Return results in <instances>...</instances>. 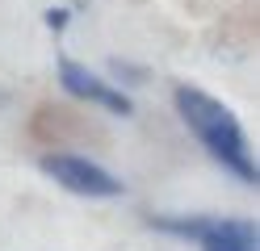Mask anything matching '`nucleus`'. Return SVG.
I'll return each mask as SVG.
<instances>
[{"mask_svg": "<svg viewBox=\"0 0 260 251\" xmlns=\"http://www.w3.org/2000/svg\"><path fill=\"white\" fill-rule=\"evenodd\" d=\"M176 113H181V122L193 130V138L210 151V159L222 163L235 180L256 184V159H252L248 134H243L239 117L226 109L222 100H214L202 88L181 84V88H176Z\"/></svg>", "mask_w": 260, "mask_h": 251, "instance_id": "1", "label": "nucleus"}, {"mask_svg": "<svg viewBox=\"0 0 260 251\" xmlns=\"http://www.w3.org/2000/svg\"><path fill=\"white\" fill-rule=\"evenodd\" d=\"M155 230L193 239L202 251H260L256 222L248 218H151Z\"/></svg>", "mask_w": 260, "mask_h": 251, "instance_id": "2", "label": "nucleus"}, {"mask_svg": "<svg viewBox=\"0 0 260 251\" xmlns=\"http://www.w3.org/2000/svg\"><path fill=\"white\" fill-rule=\"evenodd\" d=\"M42 172L51 176L59 189H68L76 197H122V180L109 172V167L92 163L84 155H72V151H55V155H42Z\"/></svg>", "mask_w": 260, "mask_h": 251, "instance_id": "3", "label": "nucleus"}, {"mask_svg": "<svg viewBox=\"0 0 260 251\" xmlns=\"http://www.w3.org/2000/svg\"><path fill=\"white\" fill-rule=\"evenodd\" d=\"M59 84L68 88L76 100H88V105H101L109 113H118V117H130L135 113V105H130V96L122 88H113V84H105L96 71H88L84 63H76V59H59Z\"/></svg>", "mask_w": 260, "mask_h": 251, "instance_id": "4", "label": "nucleus"}, {"mask_svg": "<svg viewBox=\"0 0 260 251\" xmlns=\"http://www.w3.org/2000/svg\"><path fill=\"white\" fill-rule=\"evenodd\" d=\"M46 25H51V29H63V25H68V9H51V13H46Z\"/></svg>", "mask_w": 260, "mask_h": 251, "instance_id": "5", "label": "nucleus"}]
</instances>
